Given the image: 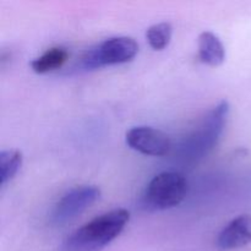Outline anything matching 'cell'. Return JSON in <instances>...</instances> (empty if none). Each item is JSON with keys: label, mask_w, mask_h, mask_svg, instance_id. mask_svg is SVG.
<instances>
[{"label": "cell", "mask_w": 251, "mask_h": 251, "mask_svg": "<svg viewBox=\"0 0 251 251\" xmlns=\"http://www.w3.org/2000/svg\"><path fill=\"white\" fill-rule=\"evenodd\" d=\"M130 220L125 208H115L97 216L74 230L64 242L61 251H100L117 239Z\"/></svg>", "instance_id": "1"}, {"label": "cell", "mask_w": 251, "mask_h": 251, "mask_svg": "<svg viewBox=\"0 0 251 251\" xmlns=\"http://www.w3.org/2000/svg\"><path fill=\"white\" fill-rule=\"evenodd\" d=\"M229 112V103L222 100L202 118L196 129L181 144L180 154L184 161L198 162L215 149L225 131Z\"/></svg>", "instance_id": "2"}, {"label": "cell", "mask_w": 251, "mask_h": 251, "mask_svg": "<svg viewBox=\"0 0 251 251\" xmlns=\"http://www.w3.org/2000/svg\"><path fill=\"white\" fill-rule=\"evenodd\" d=\"M188 194V180L178 172L157 174L147 184L142 206L147 211H166L180 205Z\"/></svg>", "instance_id": "3"}, {"label": "cell", "mask_w": 251, "mask_h": 251, "mask_svg": "<svg viewBox=\"0 0 251 251\" xmlns=\"http://www.w3.org/2000/svg\"><path fill=\"white\" fill-rule=\"evenodd\" d=\"M139 53V44L134 38L118 36L100 42L85 51L80 59L81 70L90 71L110 65L131 61Z\"/></svg>", "instance_id": "4"}, {"label": "cell", "mask_w": 251, "mask_h": 251, "mask_svg": "<svg viewBox=\"0 0 251 251\" xmlns=\"http://www.w3.org/2000/svg\"><path fill=\"white\" fill-rule=\"evenodd\" d=\"M100 190L96 185H80L64 194L50 213L54 226L66 225L90 208L100 199Z\"/></svg>", "instance_id": "5"}, {"label": "cell", "mask_w": 251, "mask_h": 251, "mask_svg": "<svg viewBox=\"0 0 251 251\" xmlns=\"http://www.w3.org/2000/svg\"><path fill=\"white\" fill-rule=\"evenodd\" d=\"M126 145L145 156L162 157L169 153L172 141L162 130L152 126H134L125 135Z\"/></svg>", "instance_id": "6"}, {"label": "cell", "mask_w": 251, "mask_h": 251, "mask_svg": "<svg viewBox=\"0 0 251 251\" xmlns=\"http://www.w3.org/2000/svg\"><path fill=\"white\" fill-rule=\"evenodd\" d=\"M251 244V215H240L230 221L220 232L216 247L228 251L244 248Z\"/></svg>", "instance_id": "7"}, {"label": "cell", "mask_w": 251, "mask_h": 251, "mask_svg": "<svg viewBox=\"0 0 251 251\" xmlns=\"http://www.w3.org/2000/svg\"><path fill=\"white\" fill-rule=\"evenodd\" d=\"M199 59L210 66H220L226 60V49L222 41L211 31L200 33L198 41Z\"/></svg>", "instance_id": "8"}, {"label": "cell", "mask_w": 251, "mask_h": 251, "mask_svg": "<svg viewBox=\"0 0 251 251\" xmlns=\"http://www.w3.org/2000/svg\"><path fill=\"white\" fill-rule=\"evenodd\" d=\"M69 51L64 47H53L31 61V69L36 74H48L60 69L68 61Z\"/></svg>", "instance_id": "9"}, {"label": "cell", "mask_w": 251, "mask_h": 251, "mask_svg": "<svg viewBox=\"0 0 251 251\" xmlns=\"http://www.w3.org/2000/svg\"><path fill=\"white\" fill-rule=\"evenodd\" d=\"M24 157L21 151L15 149L0 152V184L5 186L12 180L22 167Z\"/></svg>", "instance_id": "10"}, {"label": "cell", "mask_w": 251, "mask_h": 251, "mask_svg": "<svg viewBox=\"0 0 251 251\" xmlns=\"http://www.w3.org/2000/svg\"><path fill=\"white\" fill-rule=\"evenodd\" d=\"M173 36V27L169 22L152 25L146 31V38L153 50H163L169 46Z\"/></svg>", "instance_id": "11"}]
</instances>
